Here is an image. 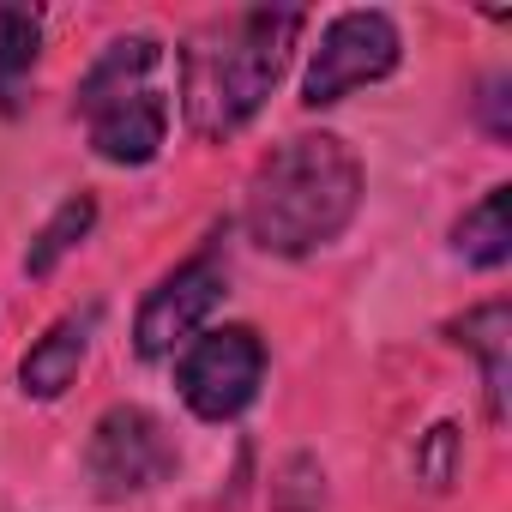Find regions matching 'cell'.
<instances>
[{
  "label": "cell",
  "instance_id": "obj_1",
  "mask_svg": "<svg viewBox=\"0 0 512 512\" xmlns=\"http://www.w3.org/2000/svg\"><path fill=\"white\" fill-rule=\"evenodd\" d=\"M302 7H247L205 25L181 49V109L199 139H229L278 91L290 49L302 37Z\"/></svg>",
  "mask_w": 512,
  "mask_h": 512
},
{
  "label": "cell",
  "instance_id": "obj_2",
  "mask_svg": "<svg viewBox=\"0 0 512 512\" xmlns=\"http://www.w3.org/2000/svg\"><path fill=\"white\" fill-rule=\"evenodd\" d=\"M362 205V163L338 133H296L284 139L247 187V235L266 253L302 260V253L338 241Z\"/></svg>",
  "mask_w": 512,
  "mask_h": 512
},
{
  "label": "cell",
  "instance_id": "obj_3",
  "mask_svg": "<svg viewBox=\"0 0 512 512\" xmlns=\"http://www.w3.org/2000/svg\"><path fill=\"white\" fill-rule=\"evenodd\" d=\"M260 380H266V344L247 326H217V332L193 338L175 362V386H181L187 410L205 422L241 416L260 398Z\"/></svg>",
  "mask_w": 512,
  "mask_h": 512
},
{
  "label": "cell",
  "instance_id": "obj_4",
  "mask_svg": "<svg viewBox=\"0 0 512 512\" xmlns=\"http://www.w3.org/2000/svg\"><path fill=\"white\" fill-rule=\"evenodd\" d=\"M85 470H91V482H97L103 500H127V494H145V488H157V482L175 476V440H169V428L151 410L115 404L91 428Z\"/></svg>",
  "mask_w": 512,
  "mask_h": 512
},
{
  "label": "cell",
  "instance_id": "obj_5",
  "mask_svg": "<svg viewBox=\"0 0 512 512\" xmlns=\"http://www.w3.org/2000/svg\"><path fill=\"white\" fill-rule=\"evenodd\" d=\"M404 61V43H398V25L386 13H338L314 49V67H308V85H302V103L308 109H326V103H344L350 91L374 85V79H392Z\"/></svg>",
  "mask_w": 512,
  "mask_h": 512
},
{
  "label": "cell",
  "instance_id": "obj_6",
  "mask_svg": "<svg viewBox=\"0 0 512 512\" xmlns=\"http://www.w3.org/2000/svg\"><path fill=\"white\" fill-rule=\"evenodd\" d=\"M217 302H223V272H217L211 253H199V260L175 266V272L145 296V308H139V320H133V350H139L145 362L175 356L181 344H193V332L211 320Z\"/></svg>",
  "mask_w": 512,
  "mask_h": 512
},
{
  "label": "cell",
  "instance_id": "obj_7",
  "mask_svg": "<svg viewBox=\"0 0 512 512\" xmlns=\"http://www.w3.org/2000/svg\"><path fill=\"white\" fill-rule=\"evenodd\" d=\"M85 127H91V151L103 163H121V169H139L163 151L169 139V97L157 85L145 91H127L115 103H97L85 109Z\"/></svg>",
  "mask_w": 512,
  "mask_h": 512
},
{
  "label": "cell",
  "instance_id": "obj_8",
  "mask_svg": "<svg viewBox=\"0 0 512 512\" xmlns=\"http://www.w3.org/2000/svg\"><path fill=\"white\" fill-rule=\"evenodd\" d=\"M91 332H97V308H79L67 320H55L19 362V386L25 398H61L79 368H85V350H91Z\"/></svg>",
  "mask_w": 512,
  "mask_h": 512
},
{
  "label": "cell",
  "instance_id": "obj_9",
  "mask_svg": "<svg viewBox=\"0 0 512 512\" xmlns=\"http://www.w3.org/2000/svg\"><path fill=\"white\" fill-rule=\"evenodd\" d=\"M157 67H163V43L157 37H121V43H109L97 55V67L79 79V115L97 109V103H115L127 91H145L157 79Z\"/></svg>",
  "mask_w": 512,
  "mask_h": 512
},
{
  "label": "cell",
  "instance_id": "obj_10",
  "mask_svg": "<svg viewBox=\"0 0 512 512\" xmlns=\"http://www.w3.org/2000/svg\"><path fill=\"white\" fill-rule=\"evenodd\" d=\"M452 338L482 362V392H488V416H506V356H512V308L506 302H482L464 320H452Z\"/></svg>",
  "mask_w": 512,
  "mask_h": 512
},
{
  "label": "cell",
  "instance_id": "obj_11",
  "mask_svg": "<svg viewBox=\"0 0 512 512\" xmlns=\"http://www.w3.org/2000/svg\"><path fill=\"white\" fill-rule=\"evenodd\" d=\"M452 247L464 253L470 266L494 272L512 260V187H488L452 229Z\"/></svg>",
  "mask_w": 512,
  "mask_h": 512
},
{
  "label": "cell",
  "instance_id": "obj_12",
  "mask_svg": "<svg viewBox=\"0 0 512 512\" xmlns=\"http://www.w3.org/2000/svg\"><path fill=\"white\" fill-rule=\"evenodd\" d=\"M43 49V19L31 7H0V115H19Z\"/></svg>",
  "mask_w": 512,
  "mask_h": 512
},
{
  "label": "cell",
  "instance_id": "obj_13",
  "mask_svg": "<svg viewBox=\"0 0 512 512\" xmlns=\"http://www.w3.org/2000/svg\"><path fill=\"white\" fill-rule=\"evenodd\" d=\"M97 229V199L91 193H73V199H61V211L37 229V241H31V253H25V272L31 278H49L61 260H67V253L85 241Z\"/></svg>",
  "mask_w": 512,
  "mask_h": 512
},
{
  "label": "cell",
  "instance_id": "obj_14",
  "mask_svg": "<svg viewBox=\"0 0 512 512\" xmlns=\"http://www.w3.org/2000/svg\"><path fill=\"white\" fill-rule=\"evenodd\" d=\"M458 464H464V434L452 422H434L422 434V446H416V482L434 488V494H446L458 482Z\"/></svg>",
  "mask_w": 512,
  "mask_h": 512
},
{
  "label": "cell",
  "instance_id": "obj_15",
  "mask_svg": "<svg viewBox=\"0 0 512 512\" xmlns=\"http://www.w3.org/2000/svg\"><path fill=\"white\" fill-rule=\"evenodd\" d=\"M320 506H326V470L308 452H296L272 482V512H320Z\"/></svg>",
  "mask_w": 512,
  "mask_h": 512
},
{
  "label": "cell",
  "instance_id": "obj_16",
  "mask_svg": "<svg viewBox=\"0 0 512 512\" xmlns=\"http://www.w3.org/2000/svg\"><path fill=\"white\" fill-rule=\"evenodd\" d=\"M476 109H482V121H488V133H494V139H512V115H506V79H488V85H482V97H476Z\"/></svg>",
  "mask_w": 512,
  "mask_h": 512
}]
</instances>
